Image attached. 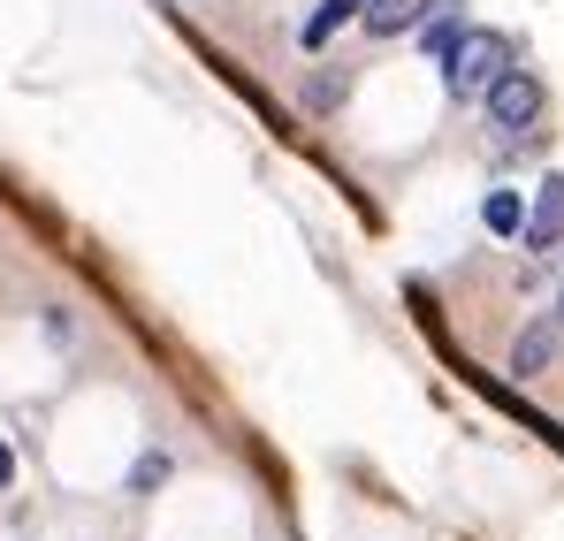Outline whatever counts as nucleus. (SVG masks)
Wrapping results in <instances>:
<instances>
[{
  "mask_svg": "<svg viewBox=\"0 0 564 541\" xmlns=\"http://www.w3.org/2000/svg\"><path fill=\"white\" fill-rule=\"evenodd\" d=\"M511 69V39L503 31H466L451 54H443V77H451V91L458 99H488V85Z\"/></svg>",
  "mask_w": 564,
  "mask_h": 541,
  "instance_id": "f257e3e1",
  "label": "nucleus"
},
{
  "mask_svg": "<svg viewBox=\"0 0 564 541\" xmlns=\"http://www.w3.org/2000/svg\"><path fill=\"white\" fill-rule=\"evenodd\" d=\"M480 107H488V122H496V130H511V138H519V130H534V122H542L550 91L534 85L527 69H503V77L488 85V99H480Z\"/></svg>",
  "mask_w": 564,
  "mask_h": 541,
  "instance_id": "f03ea898",
  "label": "nucleus"
},
{
  "mask_svg": "<svg viewBox=\"0 0 564 541\" xmlns=\"http://www.w3.org/2000/svg\"><path fill=\"white\" fill-rule=\"evenodd\" d=\"M534 252H550V245H564V176L542 183V198H534V214H527V229H519Z\"/></svg>",
  "mask_w": 564,
  "mask_h": 541,
  "instance_id": "7ed1b4c3",
  "label": "nucleus"
},
{
  "mask_svg": "<svg viewBox=\"0 0 564 541\" xmlns=\"http://www.w3.org/2000/svg\"><path fill=\"white\" fill-rule=\"evenodd\" d=\"M427 8H435V0H359V15H367L375 39H397V31L427 23Z\"/></svg>",
  "mask_w": 564,
  "mask_h": 541,
  "instance_id": "20e7f679",
  "label": "nucleus"
},
{
  "mask_svg": "<svg viewBox=\"0 0 564 541\" xmlns=\"http://www.w3.org/2000/svg\"><path fill=\"white\" fill-rule=\"evenodd\" d=\"M351 15H359V0H321V8L297 23V46H305V54H321V46H328V39L351 23Z\"/></svg>",
  "mask_w": 564,
  "mask_h": 541,
  "instance_id": "39448f33",
  "label": "nucleus"
},
{
  "mask_svg": "<svg viewBox=\"0 0 564 541\" xmlns=\"http://www.w3.org/2000/svg\"><path fill=\"white\" fill-rule=\"evenodd\" d=\"M550 359H557V328H550V321H534V328L519 336V351H511V374L527 381V374H542Z\"/></svg>",
  "mask_w": 564,
  "mask_h": 541,
  "instance_id": "423d86ee",
  "label": "nucleus"
},
{
  "mask_svg": "<svg viewBox=\"0 0 564 541\" xmlns=\"http://www.w3.org/2000/svg\"><path fill=\"white\" fill-rule=\"evenodd\" d=\"M480 221H488L496 237H519V229H527V206H519V191H488V198H480Z\"/></svg>",
  "mask_w": 564,
  "mask_h": 541,
  "instance_id": "0eeeda50",
  "label": "nucleus"
},
{
  "mask_svg": "<svg viewBox=\"0 0 564 541\" xmlns=\"http://www.w3.org/2000/svg\"><path fill=\"white\" fill-rule=\"evenodd\" d=\"M435 8H443V15H435V23H420V46H427V62H443V54L466 39V31H458V15H451V0H435Z\"/></svg>",
  "mask_w": 564,
  "mask_h": 541,
  "instance_id": "6e6552de",
  "label": "nucleus"
},
{
  "mask_svg": "<svg viewBox=\"0 0 564 541\" xmlns=\"http://www.w3.org/2000/svg\"><path fill=\"white\" fill-rule=\"evenodd\" d=\"M161 480H169V457H145V465H138V496H153Z\"/></svg>",
  "mask_w": 564,
  "mask_h": 541,
  "instance_id": "1a4fd4ad",
  "label": "nucleus"
},
{
  "mask_svg": "<svg viewBox=\"0 0 564 541\" xmlns=\"http://www.w3.org/2000/svg\"><path fill=\"white\" fill-rule=\"evenodd\" d=\"M0 488H15V451H8V435H0Z\"/></svg>",
  "mask_w": 564,
  "mask_h": 541,
  "instance_id": "9d476101",
  "label": "nucleus"
}]
</instances>
